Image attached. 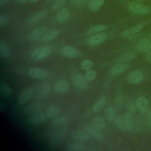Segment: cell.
Listing matches in <instances>:
<instances>
[{
  "label": "cell",
  "mask_w": 151,
  "mask_h": 151,
  "mask_svg": "<svg viewBox=\"0 0 151 151\" xmlns=\"http://www.w3.org/2000/svg\"><path fill=\"white\" fill-rule=\"evenodd\" d=\"M116 127L121 131L129 132L134 127V120L133 115L126 113L123 115H119L116 117L114 120Z\"/></svg>",
  "instance_id": "6da1fadb"
},
{
  "label": "cell",
  "mask_w": 151,
  "mask_h": 151,
  "mask_svg": "<svg viewBox=\"0 0 151 151\" xmlns=\"http://www.w3.org/2000/svg\"><path fill=\"white\" fill-rule=\"evenodd\" d=\"M51 49L47 46L40 47L33 50L31 53V57L37 61H41L47 58L51 54Z\"/></svg>",
  "instance_id": "7a4b0ae2"
},
{
  "label": "cell",
  "mask_w": 151,
  "mask_h": 151,
  "mask_svg": "<svg viewBox=\"0 0 151 151\" xmlns=\"http://www.w3.org/2000/svg\"><path fill=\"white\" fill-rule=\"evenodd\" d=\"M48 13L46 9H41L31 15L27 20L26 24L28 26H31L43 20L47 16Z\"/></svg>",
  "instance_id": "3957f363"
},
{
  "label": "cell",
  "mask_w": 151,
  "mask_h": 151,
  "mask_svg": "<svg viewBox=\"0 0 151 151\" xmlns=\"http://www.w3.org/2000/svg\"><path fill=\"white\" fill-rule=\"evenodd\" d=\"M51 90V86L48 83H43L41 84L37 89L35 93V98L37 100H42L45 99L50 94Z\"/></svg>",
  "instance_id": "277c9868"
},
{
  "label": "cell",
  "mask_w": 151,
  "mask_h": 151,
  "mask_svg": "<svg viewBox=\"0 0 151 151\" xmlns=\"http://www.w3.org/2000/svg\"><path fill=\"white\" fill-rule=\"evenodd\" d=\"M34 93V90L32 87H28L24 88L17 99V103L19 106L25 104L32 97Z\"/></svg>",
  "instance_id": "5b68a950"
},
{
  "label": "cell",
  "mask_w": 151,
  "mask_h": 151,
  "mask_svg": "<svg viewBox=\"0 0 151 151\" xmlns=\"http://www.w3.org/2000/svg\"><path fill=\"white\" fill-rule=\"evenodd\" d=\"M129 9L134 14L144 15L149 12V8L140 2H132L129 4Z\"/></svg>",
  "instance_id": "8992f818"
},
{
  "label": "cell",
  "mask_w": 151,
  "mask_h": 151,
  "mask_svg": "<svg viewBox=\"0 0 151 151\" xmlns=\"http://www.w3.org/2000/svg\"><path fill=\"white\" fill-rule=\"evenodd\" d=\"M71 80L73 84L80 89L86 88L87 86V80L85 77L81 74L74 73L71 76Z\"/></svg>",
  "instance_id": "52a82bcc"
},
{
  "label": "cell",
  "mask_w": 151,
  "mask_h": 151,
  "mask_svg": "<svg viewBox=\"0 0 151 151\" xmlns=\"http://www.w3.org/2000/svg\"><path fill=\"white\" fill-rule=\"evenodd\" d=\"M127 80L130 84H139L143 80V74L140 70H133L128 73Z\"/></svg>",
  "instance_id": "ba28073f"
},
{
  "label": "cell",
  "mask_w": 151,
  "mask_h": 151,
  "mask_svg": "<svg viewBox=\"0 0 151 151\" xmlns=\"http://www.w3.org/2000/svg\"><path fill=\"white\" fill-rule=\"evenodd\" d=\"M107 38V34L106 33H98L94 34L93 35L90 37L87 40V44L88 46H96L105 41Z\"/></svg>",
  "instance_id": "9c48e42d"
},
{
  "label": "cell",
  "mask_w": 151,
  "mask_h": 151,
  "mask_svg": "<svg viewBox=\"0 0 151 151\" xmlns=\"http://www.w3.org/2000/svg\"><path fill=\"white\" fill-rule=\"evenodd\" d=\"M28 75L34 78L42 79L47 77L48 71L42 68L39 67H32L28 70Z\"/></svg>",
  "instance_id": "30bf717a"
},
{
  "label": "cell",
  "mask_w": 151,
  "mask_h": 151,
  "mask_svg": "<svg viewBox=\"0 0 151 151\" xmlns=\"http://www.w3.org/2000/svg\"><path fill=\"white\" fill-rule=\"evenodd\" d=\"M138 111L142 114H146L149 109V104L147 99L143 97H139L136 101Z\"/></svg>",
  "instance_id": "8fae6325"
},
{
  "label": "cell",
  "mask_w": 151,
  "mask_h": 151,
  "mask_svg": "<svg viewBox=\"0 0 151 151\" xmlns=\"http://www.w3.org/2000/svg\"><path fill=\"white\" fill-rule=\"evenodd\" d=\"M46 31L47 27L44 26L40 27L37 28H35L29 33L28 36V39L31 42L36 41L39 39H41L42 35L45 33Z\"/></svg>",
  "instance_id": "7c38bea8"
},
{
  "label": "cell",
  "mask_w": 151,
  "mask_h": 151,
  "mask_svg": "<svg viewBox=\"0 0 151 151\" xmlns=\"http://www.w3.org/2000/svg\"><path fill=\"white\" fill-rule=\"evenodd\" d=\"M72 138L77 142H86L90 139V136L84 130L76 129L71 132Z\"/></svg>",
  "instance_id": "4fadbf2b"
},
{
  "label": "cell",
  "mask_w": 151,
  "mask_h": 151,
  "mask_svg": "<svg viewBox=\"0 0 151 151\" xmlns=\"http://www.w3.org/2000/svg\"><path fill=\"white\" fill-rule=\"evenodd\" d=\"M83 130L90 136L96 139H101L103 138V134L100 130L93 126L91 124H86L83 126Z\"/></svg>",
  "instance_id": "5bb4252c"
},
{
  "label": "cell",
  "mask_w": 151,
  "mask_h": 151,
  "mask_svg": "<svg viewBox=\"0 0 151 151\" xmlns=\"http://www.w3.org/2000/svg\"><path fill=\"white\" fill-rule=\"evenodd\" d=\"M44 106L40 103H33L27 106L23 110V112L26 115H32L40 111Z\"/></svg>",
  "instance_id": "9a60e30c"
},
{
  "label": "cell",
  "mask_w": 151,
  "mask_h": 151,
  "mask_svg": "<svg viewBox=\"0 0 151 151\" xmlns=\"http://www.w3.org/2000/svg\"><path fill=\"white\" fill-rule=\"evenodd\" d=\"M62 55L67 58H73L77 57L78 55L79 51L71 45H65L61 49Z\"/></svg>",
  "instance_id": "2e32d148"
},
{
  "label": "cell",
  "mask_w": 151,
  "mask_h": 151,
  "mask_svg": "<svg viewBox=\"0 0 151 151\" xmlns=\"http://www.w3.org/2000/svg\"><path fill=\"white\" fill-rule=\"evenodd\" d=\"M47 117V116L45 113L39 111L31 115L28 118V121L31 124L37 125L44 123L46 120Z\"/></svg>",
  "instance_id": "e0dca14e"
},
{
  "label": "cell",
  "mask_w": 151,
  "mask_h": 151,
  "mask_svg": "<svg viewBox=\"0 0 151 151\" xmlns=\"http://www.w3.org/2000/svg\"><path fill=\"white\" fill-rule=\"evenodd\" d=\"M136 50L142 53H147L151 51V41L147 39H142L136 45Z\"/></svg>",
  "instance_id": "ac0fdd59"
},
{
  "label": "cell",
  "mask_w": 151,
  "mask_h": 151,
  "mask_svg": "<svg viewBox=\"0 0 151 151\" xmlns=\"http://www.w3.org/2000/svg\"><path fill=\"white\" fill-rule=\"evenodd\" d=\"M70 121V118L67 115H61L57 116L52 119L51 121V125L55 127H60L68 124Z\"/></svg>",
  "instance_id": "d6986e66"
},
{
  "label": "cell",
  "mask_w": 151,
  "mask_h": 151,
  "mask_svg": "<svg viewBox=\"0 0 151 151\" xmlns=\"http://www.w3.org/2000/svg\"><path fill=\"white\" fill-rule=\"evenodd\" d=\"M143 28V24H137L135 26L130 27L124 31H123L122 32L121 36L123 38H130L133 37L134 35L136 34L137 32H140Z\"/></svg>",
  "instance_id": "ffe728a7"
},
{
  "label": "cell",
  "mask_w": 151,
  "mask_h": 151,
  "mask_svg": "<svg viewBox=\"0 0 151 151\" xmlns=\"http://www.w3.org/2000/svg\"><path fill=\"white\" fill-rule=\"evenodd\" d=\"M129 64L126 63H120L113 65L110 69V74L113 76L119 75L126 71L129 68Z\"/></svg>",
  "instance_id": "44dd1931"
},
{
  "label": "cell",
  "mask_w": 151,
  "mask_h": 151,
  "mask_svg": "<svg viewBox=\"0 0 151 151\" xmlns=\"http://www.w3.org/2000/svg\"><path fill=\"white\" fill-rule=\"evenodd\" d=\"M70 88V84L66 80H58L55 83L53 86L54 91L57 93H65Z\"/></svg>",
  "instance_id": "7402d4cb"
},
{
  "label": "cell",
  "mask_w": 151,
  "mask_h": 151,
  "mask_svg": "<svg viewBox=\"0 0 151 151\" xmlns=\"http://www.w3.org/2000/svg\"><path fill=\"white\" fill-rule=\"evenodd\" d=\"M107 101V98L105 96H100L97 99L94 101L91 107V110L93 113L99 112L102 110V109L105 106Z\"/></svg>",
  "instance_id": "603a6c76"
},
{
  "label": "cell",
  "mask_w": 151,
  "mask_h": 151,
  "mask_svg": "<svg viewBox=\"0 0 151 151\" xmlns=\"http://www.w3.org/2000/svg\"><path fill=\"white\" fill-rule=\"evenodd\" d=\"M70 17V11L67 8H61L57 12L55 18L58 22H64L69 19Z\"/></svg>",
  "instance_id": "cb8c5ba5"
},
{
  "label": "cell",
  "mask_w": 151,
  "mask_h": 151,
  "mask_svg": "<svg viewBox=\"0 0 151 151\" xmlns=\"http://www.w3.org/2000/svg\"><path fill=\"white\" fill-rule=\"evenodd\" d=\"M104 0H87V6L90 11L97 12L103 5Z\"/></svg>",
  "instance_id": "d4e9b609"
},
{
  "label": "cell",
  "mask_w": 151,
  "mask_h": 151,
  "mask_svg": "<svg viewBox=\"0 0 151 151\" xmlns=\"http://www.w3.org/2000/svg\"><path fill=\"white\" fill-rule=\"evenodd\" d=\"M58 34H59V31L58 29H50L45 32V33L41 38L40 41L43 42L51 41L55 39L56 37H57Z\"/></svg>",
  "instance_id": "484cf974"
},
{
  "label": "cell",
  "mask_w": 151,
  "mask_h": 151,
  "mask_svg": "<svg viewBox=\"0 0 151 151\" xmlns=\"http://www.w3.org/2000/svg\"><path fill=\"white\" fill-rule=\"evenodd\" d=\"M136 57V53L132 51H128L125 52L120 55H119L116 59V61L119 63H126L127 61H129L131 60H133Z\"/></svg>",
  "instance_id": "4316f807"
},
{
  "label": "cell",
  "mask_w": 151,
  "mask_h": 151,
  "mask_svg": "<svg viewBox=\"0 0 151 151\" xmlns=\"http://www.w3.org/2000/svg\"><path fill=\"white\" fill-rule=\"evenodd\" d=\"M0 93L3 97H9L12 93L11 87L7 83L3 80H1L0 81Z\"/></svg>",
  "instance_id": "83f0119b"
},
{
  "label": "cell",
  "mask_w": 151,
  "mask_h": 151,
  "mask_svg": "<svg viewBox=\"0 0 151 151\" xmlns=\"http://www.w3.org/2000/svg\"><path fill=\"white\" fill-rule=\"evenodd\" d=\"M90 124L99 130H102L105 127V120L101 116H96L93 118Z\"/></svg>",
  "instance_id": "f1b7e54d"
},
{
  "label": "cell",
  "mask_w": 151,
  "mask_h": 151,
  "mask_svg": "<svg viewBox=\"0 0 151 151\" xmlns=\"http://www.w3.org/2000/svg\"><path fill=\"white\" fill-rule=\"evenodd\" d=\"M60 113V109L55 106H50L45 110V114L47 117L54 119Z\"/></svg>",
  "instance_id": "f546056e"
},
{
  "label": "cell",
  "mask_w": 151,
  "mask_h": 151,
  "mask_svg": "<svg viewBox=\"0 0 151 151\" xmlns=\"http://www.w3.org/2000/svg\"><path fill=\"white\" fill-rule=\"evenodd\" d=\"M104 115L106 118L109 122H113L116 118V109L113 106L107 107L104 110Z\"/></svg>",
  "instance_id": "4dcf8cb0"
},
{
  "label": "cell",
  "mask_w": 151,
  "mask_h": 151,
  "mask_svg": "<svg viewBox=\"0 0 151 151\" xmlns=\"http://www.w3.org/2000/svg\"><path fill=\"white\" fill-rule=\"evenodd\" d=\"M106 28V25L104 24H97L92 26L87 31V35H94L100 33Z\"/></svg>",
  "instance_id": "1f68e13d"
},
{
  "label": "cell",
  "mask_w": 151,
  "mask_h": 151,
  "mask_svg": "<svg viewBox=\"0 0 151 151\" xmlns=\"http://www.w3.org/2000/svg\"><path fill=\"white\" fill-rule=\"evenodd\" d=\"M10 55V50L8 46L4 41L0 42V56L2 58H6Z\"/></svg>",
  "instance_id": "d6a6232c"
},
{
  "label": "cell",
  "mask_w": 151,
  "mask_h": 151,
  "mask_svg": "<svg viewBox=\"0 0 151 151\" xmlns=\"http://www.w3.org/2000/svg\"><path fill=\"white\" fill-rule=\"evenodd\" d=\"M66 149L68 151H83L84 149L83 145L78 142H72L68 143Z\"/></svg>",
  "instance_id": "836d02e7"
},
{
  "label": "cell",
  "mask_w": 151,
  "mask_h": 151,
  "mask_svg": "<svg viewBox=\"0 0 151 151\" xmlns=\"http://www.w3.org/2000/svg\"><path fill=\"white\" fill-rule=\"evenodd\" d=\"M137 110L136 102L134 100H130L129 101L127 104H126V110L127 113L134 115Z\"/></svg>",
  "instance_id": "e575fe53"
},
{
  "label": "cell",
  "mask_w": 151,
  "mask_h": 151,
  "mask_svg": "<svg viewBox=\"0 0 151 151\" xmlns=\"http://www.w3.org/2000/svg\"><path fill=\"white\" fill-rule=\"evenodd\" d=\"M123 106V97L121 94H118L114 99V107L116 109L120 110Z\"/></svg>",
  "instance_id": "d590c367"
},
{
  "label": "cell",
  "mask_w": 151,
  "mask_h": 151,
  "mask_svg": "<svg viewBox=\"0 0 151 151\" xmlns=\"http://www.w3.org/2000/svg\"><path fill=\"white\" fill-rule=\"evenodd\" d=\"M65 1L66 0H55L51 6V9L53 11L60 10L64 5Z\"/></svg>",
  "instance_id": "8d00e7d4"
},
{
  "label": "cell",
  "mask_w": 151,
  "mask_h": 151,
  "mask_svg": "<svg viewBox=\"0 0 151 151\" xmlns=\"http://www.w3.org/2000/svg\"><path fill=\"white\" fill-rule=\"evenodd\" d=\"M93 65V61L91 60H88V59L83 61L81 63V64H80L81 68L83 70H85V71H87V70H90L91 68L92 67Z\"/></svg>",
  "instance_id": "74e56055"
},
{
  "label": "cell",
  "mask_w": 151,
  "mask_h": 151,
  "mask_svg": "<svg viewBox=\"0 0 151 151\" xmlns=\"http://www.w3.org/2000/svg\"><path fill=\"white\" fill-rule=\"evenodd\" d=\"M97 76V73L96 71L93 70H89L86 71L85 73V77L87 81H93L94 80Z\"/></svg>",
  "instance_id": "f35d334b"
},
{
  "label": "cell",
  "mask_w": 151,
  "mask_h": 151,
  "mask_svg": "<svg viewBox=\"0 0 151 151\" xmlns=\"http://www.w3.org/2000/svg\"><path fill=\"white\" fill-rule=\"evenodd\" d=\"M70 3L75 7L80 8L87 5V0H70Z\"/></svg>",
  "instance_id": "ab89813d"
},
{
  "label": "cell",
  "mask_w": 151,
  "mask_h": 151,
  "mask_svg": "<svg viewBox=\"0 0 151 151\" xmlns=\"http://www.w3.org/2000/svg\"><path fill=\"white\" fill-rule=\"evenodd\" d=\"M8 21V18L6 15L1 14L0 16V27H3L6 24Z\"/></svg>",
  "instance_id": "60d3db41"
},
{
  "label": "cell",
  "mask_w": 151,
  "mask_h": 151,
  "mask_svg": "<svg viewBox=\"0 0 151 151\" xmlns=\"http://www.w3.org/2000/svg\"><path fill=\"white\" fill-rule=\"evenodd\" d=\"M146 114H147V118H146L147 123L148 126L151 127V107L149 108V111Z\"/></svg>",
  "instance_id": "b9f144b4"
},
{
  "label": "cell",
  "mask_w": 151,
  "mask_h": 151,
  "mask_svg": "<svg viewBox=\"0 0 151 151\" xmlns=\"http://www.w3.org/2000/svg\"><path fill=\"white\" fill-rule=\"evenodd\" d=\"M145 59L148 63L151 64V51L146 53L145 55Z\"/></svg>",
  "instance_id": "7bdbcfd3"
},
{
  "label": "cell",
  "mask_w": 151,
  "mask_h": 151,
  "mask_svg": "<svg viewBox=\"0 0 151 151\" xmlns=\"http://www.w3.org/2000/svg\"><path fill=\"white\" fill-rule=\"evenodd\" d=\"M5 110V105L2 102L0 103V111L2 112Z\"/></svg>",
  "instance_id": "ee69618b"
},
{
  "label": "cell",
  "mask_w": 151,
  "mask_h": 151,
  "mask_svg": "<svg viewBox=\"0 0 151 151\" xmlns=\"http://www.w3.org/2000/svg\"><path fill=\"white\" fill-rule=\"evenodd\" d=\"M8 1L9 0H0V5L1 6L4 5L5 4H6L8 2Z\"/></svg>",
  "instance_id": "f6af8a7d"
},
{
  "label": "cell",
  "mask_w": 151,
  "mask_h": 151,
  "mask_svg": "<svg viewBox=\"0 0 151 151\" xmlns=\"http://www.w3.org/2000/svg\"><path fill=\"white\" fill-rule=\"evenodd\" d=\"M27 1H28V0H16V1L18 3H24V2H26Z\"/></svg>",
  "instance_id": "bcb514c9"
},
{
  "label": "cell",
  "mask_w": 151,
  "mask_h": 151,
  "mask_svg": "<svg viewBox=\"0 0 151 151\" xmlns=\"http://www.w3.org/2000/svg\"><path fill=\"white\" fill-rule=\"evenodd\" d=\"M28 1H30L31 2H32V3H36V2L39 1V0H28Z\"/></svg>",
  "instance_id": "7dc6e473"
},
{
  "label": "cell",
  "mask_w": 151,
  "mask_h": 151,
  "mask_svg": "<svg viewBox=\"0 0 151 151\" xmlns=\"http://www.w3.org/2000/svg\"><path fill=\"white\" fill-rule=\"evenodd\" d=\"M134 1L136 2H142V1H144L145 0H134Z\"/></svg>",
  "instance_id": "c3c4849f"
},
{
  "label": "cell",
  "mask_w": 151,
  "mask_h": 151,
  "mask_svg": "<svg viewBox=\"0 0 151 151\" xmlns=\"http://www.w3.org/2000/svg\"><path fill=\"white\" fill-rule=\"evenodd\" d=\"M45 1H46L47 2H50L52 1V0H45Z\"/></svg>",
  "instance_id": "681fc988"
},
{
  "label": "cell",
  "mask_w": 151,
  "mask_h": 151,
  "mask_svg": "<svg viewBox=\"0 0 151 151\" xmlns=\"http://www.w3.org/2000/svg\"><path fill=\"white\" fill-rule=\"evenodd\" d=\"M150 38L151 39V33H150Z\"/></svg>",
  "instance_id": "f907efd6"
}]
</instances>
